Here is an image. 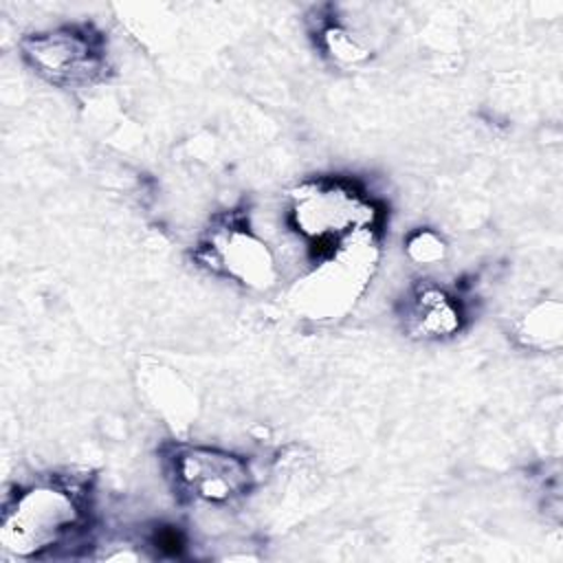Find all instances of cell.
Returning <instances> with one entry per match:
<instances>
[{
	"instance_id": "cell-8",
	"label": "cell",
	"mask_w": 563,
	"mask_h": 563,
	"mask_svg": "<svg viewBox=\"0 0 563 563\" xmlns=\"http://www.w3.org/2000/svg\"><path fill=\"white\" fill-rule=\"evenodd\" d=\"M442 242L438 235L429 233V231H420L416 233L411 240H409V255L416 260V262H433V260H440L442 257Z\"/></svg>"
},
{
	"instance_id": "cell-2",
	"label": "cell",
	"mask_w": 563,
	"mask_h": 563,
	"mask_svg": "<svg viewBox=\"0 0 563 563\" xmlns=\"http://www.w3.org/2000/svg\"><path fill=\"white\" fill-rule=\"evenodd\" d=\"M20 48L37 75L66 88L92 84L103 68L101 37L79 26L26 35Z\"/></svg>"
},
{
	"instance_id": "cell-3",
	"label": "cell",
	"mask_w": 563,
	"mask_h": 563,
	"mask_svg": "<svg viewBox=\"0 0 563 563\" xmlns=\"http://www.w3.org/2000/svg\"><path fill=\"white\" fill-rule=\"evenodd\" d=\"M297 229L317 240H339L372 231L374 207L341 183H306L295 189L290 205Z\"/></svg>"
},
{
	"instance_id": "cell-6",
	"label": "cell",
	"mask_w": 563,
	"mask_h": 563,
	"mask_svg": "<svg viewBox=\"0 0 563 563\" xmlns=\"http://www.w3.org/2000/svg\"><path fill=\"white\" fill-rule=\"evenodd\" d=\"M411 325L424 336H444L457 330L460 310L442 290H422L411 306Z\"/></svg>"
},
{
	"instance_id": "cell-1",
	"label": "cell",
	"mask_w": 563,
	"mask_h": 563,
	"mask_svg": "<svg viewBox=\"0 0 563 563\" xmlns=\"http://www.w3.org/2000/svg\"><path fill=\"white\" fill-rule=\"evenodd\" d=\"M79 519L73 495L57 486H35L4 512L0 541L13 554H33L55 545Z\"/></svg>"
},
{
	"instance_id": "cell-5",
	"label": "cell",
	"mask_w": 563,
	"mask_h": 563,
	"mask_svg": "<svg viewBox=\"0 0 563 563\" xmlns=\"http://www.w3.org/2000/svg\"><path fill=\"white\" fill-rule=\"evenodd\" d=\"M213 251L224 271L242 284L266 288L275 277L273 257L266 244L242 229H227L216 235Z\"/></svg>"
},
{
	"instance_id": "cell-4",
	"label": "cell",
	"mask_w": 563,
	"mask_h": 563,
	"mask_svg": "<svg viewBox=\"0 0 563 563\" xmlns=\"http://www.w3.org/2000/svg\"><path fill=\"white\" fill-rule=\"evenodd\" d=\"M172 468L183 490L211 504L238 499L251 484L249 466L240 457L202 446L178 451L172 460Z\"/></svg>"
},
{
	"instance_id": "cell-7",
	"label": "cell",
	"mask_w": 563,
	"mask_h": 563,
	"mask_svg": "<svg viewBox=\"0 0 563 563\" xmlns=\"http://www.w3.org/2000/svg\"><path fill=\"white\" fill-rule=\"evenodd\" d=\"M321 42L325 53L332 55V59L341 62V64H356L363 62L367 57L365 46L354 37V33H350L343 26L330 24L321 31Z\"/></svg>"
}]
</instances>
